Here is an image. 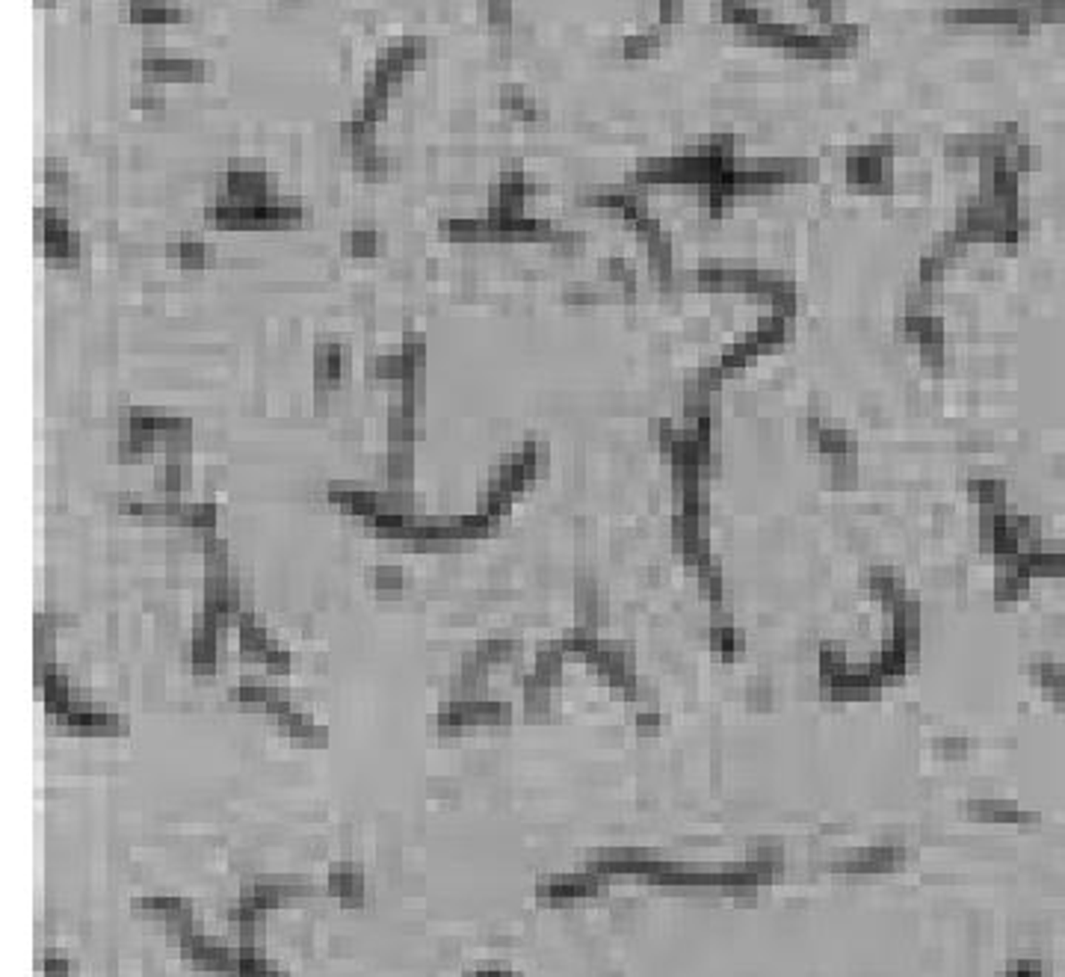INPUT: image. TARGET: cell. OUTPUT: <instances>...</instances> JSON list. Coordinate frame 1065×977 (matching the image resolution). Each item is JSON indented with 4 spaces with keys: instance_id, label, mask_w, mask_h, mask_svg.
Here are the masks:
<instances>
[{
    "instance_id": "4fadbf2b",
    "label": "cell",
    "mask_w": 1065,
    "mask_h": 977,
    "mask_svg": "<svg viewBox=\"0 0 1065 977\" xmlns=\"http://www.w3.org/2000/svg\"><path fill=\"white\" fill-rule=\"evenodd\" d=\"M131 107L140 110V113H154V110H163V98H160V89H157V83L145 80L140 86H134L131 92Z\"/></svg>"
},
{
    "instance_id": "5bb4252c",
    "label": "cell",
    "mask_w": 1065,
    "mask_h": 977,
    "mask_svg": "<svg viewBox=\"0 0 1065 977\" xmlns=\"http://www.w3.org/2000/svg\"><path fill=\"white\" fill-rule=\"evenodd\" d=\"M39 178H42V187L51 193V196H62V193H66V187H69V172H66V166L62 163H57V160H48L42 166V172H39Z\"/></svg>"
},
{
    "instance_id": "6da1fadb",
    "label": "cell",
    "mask_w": 1065,
    "mask_h": 977,
    "mask_svg": "<svg viewBox=\"0 0 1065 977\" xmlns=\"http://www.w3.org/2000/svg\"><path fill=\"white\" fill-rule=\"evenodd\" d=\"M36 246L39 252L57 267H74L80 261L78 232L69 226L66 214L57 205L36 208Z\"/></svg>"
},
{
    "instance_id": "9c48e42d",
    "label": "cell",
    "mask_w": 1065,
    "mask_h": 977,
    "mask_svg": "<svg viewBox=\"0 0 1065 977\" xmlns=\"http://www.w3.org/2000/svg\"><path fill=\"white\" fill-rule=\"evenodd\" d=\"M329 895L344 900L347 907H358L361 898H365V880H361V871L353 868V865H338V868L329 874Z\"/></svg>"
},
{
    "instance_id": "7c38bea8",
    "label": "cell",
    "mask_w": 1065,
    "mask_h": 977,
    "mask_svg": "<svg viewBox=\"0 0 1065 977\" xmlns=\"http://www.w3.org/2000/svg\"><path fill=\"white\" fill-rule=\"evenodd\" d=\"M340 249L353 258H373L379 252V234L373 228H349L340 237Z\"/></svg>"
},
{
    "instance_id": "277c9868",
    "label": "cell",
    "mask_w": 1065,
    "mask_h": 977,
    "mask_svg": "<svg viewBox=\"0 0 1065 977\" xmlns=\"http://www.w3.org/2000/svg\"><path fill=\"white\" fill-rule=\"evenodd\" d=\"M604 883H607L604 877L583 868L578 874H562V877H545L536 886V898L548 903V907H569V903L598 898Z\"/></svg>"
},
{
    "instance_id": "30bf717a",
    "label": "cell",
    "mask_w": 1065,
    "mask_h": 977,
    "mask_svg": "<svg viewBox=\"0 0 1065 977\" xmlns=\"http://www.w3.org/2000/svg\"><path fill=\"white\" fill-rule=\"evenodd\" d=\"M166 255H169L181 270H205L210 264V249L205 241H199V237H181V241H172L166 246Z\"/></svg>"
},
{
    "instance_id": "52a82bcc",
    "label": "cell",
    "mask_w": 1065,
    "mask_h": 977,
    "mask_svg": "<svg viewBox=\"0 0 1065 977\" xmlns=\"http://www.w3.org/2000/svg\"><path fill=\"white\" fill-rule=\"evenodd\" d=\"M273 720H275V729H279L284 737H291V741H296V743L323 746L329 741L326 726H320L311 714L296 711V708H287V711H282L279 717H273Z\"/></svg>"
},
{
    "instance_id": "8992f818",
    "label": "cell",
    "mask_w": 1065,
    "mask_h": 977,
    "mask_svg": "<svg viewBox=\"0 0 1065 977\" xmlns=\"http://www.w3.org/2000/svg\"><path fill=\"white\" fill-rule=\"evenodd\" d=\"M344 367H347V349L340 347L338 341L320 338L317 347H314V362H311L314 398H317V403H323L326 394L338 389L340 376H344Z\"/></svg>"
},
{
    "instance_id": "2e32d148",
    "label": "cell",
    "mask_w": 1065,
    "mask_h": 977,
    "mask_svg": "<svg viewBox=\"0 0 1065 977\" xmlns=\"http://www.w3.org/2000/svg\"><path fill=\"white\" fill-rule=\"evenodd\" d=\"M39 969H42L45 977H69L71 965H69V960H62V956L48 954V956H45V960L39 963Z\"/></svg>"
},
{
    "instance_id": "8fae6325",
    "label": "cell",
    "mask_w": 1065,
    "mask_h": 977,
    "mask_svg": "<svg viewBox=\"0 0 1065 977\" xmlns=\"http://www.w3.org/2000/svg\"><path fill=\"white\" fill-rule=\"evenodd\" d=\"M365 580H367V587L373 589L376 595H382V598H388V595H400L403 589H406V571H403V566H391V563H376V566H370L367 575H365Z\"/></svg>"
},
{
    "instance_id": "7a4b0ae2",
    "label": "cell",
    "mask_w": 1065,
    "mask_h": 977,
    "mask_svg": "<svg viewBox=\"0 0 1065 977\" xmlns=\"http://www.w3.org/2000/svg\"><path fill=\"white\" fill-rule=\"evenodd\" d=\"M903 865H905V847L885 842L847 853L844 859L832 862V871L847 874V877H879V874L903 871Z\"/></svg>"
},
{
    "instance_id": "5b68a950",
    "label": "cell",
    "mask_w": 1065,
    "mask_h": 977,
    "mask_svg": "<svg viewBox=\"0 0 1065 977\" xmlns=\"http://www.w3.org/2000/svg\"><path fill=\"white\" fill-rule=\"evenodd\" d=\"M143 75L152 83H193L205 80V62L172 57L163 51H145L143 53Z\"/></svg>"
},
{
    "instance_id": "9a60e30c",
    "label": "cell",
    "mask_w": 1065,
    "mask_h": 977,
    "mask_svg": "<svg viewBox=\"0 0 1065 977\" xmlns=\"http://www.w3.org/2000/svg\"><path fill=\"white\" fill-rule=\"evenodd\" d=\"M261 663H264L266 676H270V678H279V676H287V672H291V667H293V658H291V652H287V649L275 646V649H273L270 654H266V658H264Z\"/></svg>"
},
{
    "instance_id": "ba28073f",
    "label": "cell",
    "mask_w": 1065,
    "mask_h": 977,
    "mask_svg": "<svg viewBox=\"0 0 1065 977\" xmlns=\"http://www.w3.org/2000/svg\"><path fill=\"white\" fill-rule=\"evenodd\" d=\"M127 21L140 27H166L187 21V12L169 0H127Z\"/></svg>"
},
{
    "instance_id": "3957f363",
    "label": "cell",
    "mask_w": 1065,
    "mask_h": 977,
    "mask_svg": "<svg viewBox=\"0 0 1065 977\" xmlns=\"http://www.w3.org/2000/svg\"><path fill=\"white\" fill-rule=\"evenodd\" d=\"M225 702L237 711H261L270 717H279L287 708H293V699L284 687L273 685V681H258V678H243L237 685L228 687Z\"/></svg>"
}]
</instances>
